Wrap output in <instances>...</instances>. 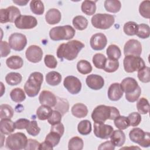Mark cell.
Returning a JSON list of instances; mask_svg holds the SVG:
<instances>
[{"label":"cell","instance_id":"1","mask_svg":"<svg viewBox=\"0 0 150 150\" xmlns=\"http://www.w3.org/2000/svg\"><path fill=\"white\" fill-rule=\"evenodd\" d=\"M84 47V44L77 40H73L66 43L59 45L57 49V56L63 60V59L67 60L75 59L81 50Z\"/></svg>","mask_w":150,"mask_h":150},{"label":"cell","instance_id":"2","mask_svg":"<svg viewBox=\"0 0 150 150\" xmlns=\"http://www.w3.org/2000/svg\"><path fill=\"white\" fill-rule=\"evenodd\" d=\"M119 115L120 111L116 107L99 105L93 110L91 118L96 123H104L106 120H114Z\"/></svg>","mask_w":150,"mask_h":150},{"label":"cell","instance_id":"3","mask_svg":"<svg viewBox=\"0 0 150 150\" xmlns=\"http://www.w3.org/2000/svg\"><path fill=\"white\" fill-rule=\"evenodd\" d=\"M43 81V76L41 73L35 71L31 73L24 85L26 94L30 97L36 96L40 91Z\"/></svg>","mask_w":150,"mask_h":150},{"label":"cell","instance_id":"4","mask_svg":"<svg viewBox=\"0 0 150 150\" xmlns=\"http://www.w3.org/2000/svg\"><path fill=\"white\" fill-rule=\"evenodd\" d=\"M76 33L75 29L70 25L59 26L52 28L49 32L50 39L54 41L70 40Z\"/></svg>","mask_w":150,"mask_h":150},{"label":"cell","instance_id":"5","mask_svg":"<svg viewBox=\"0 0 150 150\" xmlns=\"http://www.w3.org/2000/svg\"><path fill=\"white\" fill-rule=\"evenodd\" d=\"M28 142V138L22 132H16L9 134L7 137L5 146L11 150H21L25 148Z\"/></svg>","mask_w":150,"mask_h":150},{"label":"cell","instance_id":"6","mask_svg":"<svg viewBox=\"0 0 150 150\" xmlns=\"http://www.w3.org/2000/svg\"><path fill=\"white\" fill-rule=\"evenodd\" d=\"M91 22L94 28L104 30L109 29L113 25L115 18L110 14L97 13L92 17Z\"/></svg>","mask_w":150,"mask_h":150},{"label":"cell","instance_id":"7","mask_svg":"<svg viewBox=\"0 0 150 150\" xmlns=\"http://www.w3.org/2000/svg\"><path fill=\"white\" fill-rule=\"evenodd\" d=\"M129 137L133 142L142 147L147 148L150 145V134L139 128L132 129L129 133Z\"/></svg>","mask_w":150,"mask_h":150},{"label":"cell","instance_id":"8","mask_svg":"<svg viewBox=\"0 0 150 150\" xmlns=\"http://www.w3.org/2000/svg\"><path fill=\"white\" fill-rule=\"evenodd\" d=\"M124 70L127 73H132L138 71L145 66L144 60L139 56L127 55L123 61Z\"/></svg>","mask_w":150,"mask_h":150},{"label":"cell","instance_id":"9","mask_svg":"<svg viewBox=\"0 0 150 150\" xmlns=\"http://www.w3.org/2000/svg\"><path fill=\"white\" fill-rule=\"evenodd\" d=\"M21 15L19 9L15 6H10L5 9L0 10V22H15V20Z\"/></svg>","mask_w":150,"mask_h":150},{"label":"cell","instance_id":"10","mask_svg":"<svg viewBox=\"0 0 150 150\" xmlns=\"http://www.w3.org/2000/svg\"><path fill=\"white\" fill-rule=\"evenodd\" d=\"M9 45L11 48L15 51H22L27 44V38L23 34L20 33H13L11 34L8 39Z\"/></svg>","mask_w":150,"mask_h":150},{"label":"cell","instance_id":"11","mask_svg":"<svg viewBox=\"0 0 150 150\" xmlns=\"http://www.w3.org/2000/svg\"><path fill=\"white\" fill-rule=\"evenodd\" d=\"M16 27L20 29H30L38 25L36 18L31 15H20L15 21Z\"/></svg>","mask_w":150,"mask_h":150},{"label":"cell","instance_id":"12","mask_svg":"<svg viewBox=\"0 0 150 150\" xmlns=\"http://www.w3.org/2000/svg\"><path fill=\"white\" fill-rule=\"evenodd\" d=\"M64 87L71 94H78L81 89V83L80 80L73 76H68L63 81Z\"/></svg>","mask_w":150,"mask_h":150},{"label":"cell","instance_id":"13","mask_svg":"<svg viewBox=\"0 0 150 150\" xmlns=\"http://www.w3.org/2000/svg\"><path fill=\"white\" fill-rule=\"evenodd\" d=\"M114 131L113 127L108 124L104 123H96L94 124V134L97 138L101 139H108Z\"/></svg>","mask_w":150,"mask_h":150},{"label":"cell","instance_id":"14","mask_svg":"<svg viewBox=\"0 0 150 150\" xmlns=\"http://www.w3.org/2000/svg\"><path fill=\"white\" fill-rule=\"evenodd\" d=\"M142 53V45L136 39H129L124 47V53L127 55H134L139 56Z\"/></svg>","mask_w":150,"mask_h":150},{"label":"cell","instance_id":"15","mask_svg":"<svg viewBox=\"0 0 150 150\" xmlns=\"http://www.w3.org/2000/svg\"><path fill=\"white\" fill-rule=\"evenodd\" d=\"M43 53L42 49L37 45H33L28 47L25 52L26 58L32 63H38L41 61Z\"/></svg>","mask_w":150,"mask_h":150},{"label":"cell","instance_id":"16","mask_svg":"<svg viewBox=\"0 0 150 150\" xmlns=\"http://www.w3.org/2000/svg\"><path fill=\"white\" fill-rule=\"evenodd\" d=\"M107 43V37L102 33H97L93 35L90 41V46L94 50H103L106 46Z\"/></svg>","mask_w":150,"mask_h":150},{"label":"cell","instance_id":"17","mask_svg":"<svg viewBox=\"0 0 150 150\" xmlns=\"http://www.w3.org/2000/svg\"><path fill=\"white\" fill-rule=\"evenodd\" d=\"M87 86L92 90H98L102 88L104 85V80L100 75L90 74L88 75L86 80Z\"/></svg>","mask_w":150,"mask_h":150},{"label":"cell","instance_id":"18","mask_svg":"<svg viewBox=\"0 0 150 150\" xmlns=\"http://www.w3.org/2000/svg\"><path fill=\"white\" fill-rule=\"evenodd\" d=\"M39 100L41 105H45L50 107H54L57 103V97L50 91H42L39 96Z\"/></svg>","mask_w":150,"mask_h":150},{"label":"cell","instance_id":"19","mask_svg":"<svg viewBox=\"0 0 150 150\" xmlns=\"http://www.w3.org/2000/svg\"><path fill=\"white\" fill-rule=\"evenodd\" d=\"M124 91L122 90L121 85L118 83L111 84L108 90V97L111 101H118L123 96Z\"/></svg>","mask_w":150,"mask_h":150},{"label":"cell","instance_id":"20","mask_svg":"<svg viewBox=\"0 0 150 150\" xmlns=\"http://www.w3.org/2000/svg\"><path fill=\"white\" fill-rule=\"evenodd\" d=\"M120 85L122 90L125 94H129L134 92L139 86L138 82L132 77H126L124 79Z\"/></svg>","mask_w":150,"mask_h":150},{"label":"cell","instance_id":"21","mask_svg":"<svg viewBox=\"0 0 150 150\" xmlns=\"http://www.w3.org/2000/svg\"><path fill=\"white\" fill-rule=\"evenodd\" d=\"M62 15L60 12L56 8L49 9L45 15V20L49 25H55L60 22Z\"/></svg>","mask_w":150,"mask_h":150},{"label":"cell","instance_id":"22","mask_svg":"<svg viewBox=\"0 0 150 150\" xmlns=\"http://www.w3.org/2000/svg\"><path fill=\"white\" fill-rule=\"evenodd\" d=\"M16 129L15 123L11 119H1L0 121L1 133L4 135H9Z\"/></svg>","mask_w":150,"mask_h":150},{"label":"cell","instance_id":"23","mask_svg":"<svg viewBox=\"0 0 150 150\" xmlns=\"http://www.w3.org/2000/svg\"><path fill=\"white\" fill-rule=\"evenodd\" d=\"M110 138L111 142L115 146H122L125 143V135L121 129L113 131Z\"/></svg>","mask_w":150,"mask_h":150},{"label":"cell","instance_id":"24","mask_svg":"<svg viewBox=\"0 0 150 150\" xmlns=\"http://www.w3.org/2000/svg\"><path fill=\"white\" fill-rule=\"evenodd\" d=\"M71 113L76 118H84L88 114V109L86 105L79 103L73 105L71 108Z\"/></svg>","mask_w":150,"mask_h":150},{"label":"cell","instance_id":"25","mask_svg":"<svg viewBox=\"0 0 150 150\" xmlns=\"http://www.w3.org/2000/svg\"><path fill=\"white\" fill-rule=\"evenodd\" d=\"M6 66L11 69H19L23 65V59L18 56H12L6 60Z\"/></svg>","mask_w":150,"mask_h":150},{"label":"cell","instance_id":"26","mask_svg":"<svg viewBox=\"0 0 150 150\" xmlns=\"http://www.w3.org/2000/svg\"><path fill=\"white\" fill-rule=\"evenodd\" d=\"M61 81L62 76L59 72L52 71L46 75V81L50 86H57L60 83Z\"/></svg>","mask_w":150,"mask_h":150},{"label":"cell","instance_id":"27","mask_svg":"<svg viewBox=\"0 0 150 150\" xmlns=\"http://www.w3.org/2000/svg\"><path fill=\"white\" fill-rule=\"evenodd\" d=\"M96 1L88 0L83 1L81 6V9L82 12L88 16L94 15L96 11Z\"/></svg>","mask_w":150,"mask_h":150},{"label":"cell","instance_id":"28","mask_svg":"<svg viewBox=\"0 0 150 150\" xmlns=\"http://www.w3.org/2000/svg\"><path fill=\"white\" fill-rule=\"evenodd\" d=\"M52 112L53 110L50 107L41 105L36 110V115L39 120H46L50 117Z\"/></svg>","mask_w":150,"mask_h":150},{"label":"cell","instance_id":"29","mask_svg":"<svg viewBox=\"0 0 150 150\" xmlns=\"http://www.w3.org/2000/svg\"><path fill=\"white\" fill-rule=\"evenodd\" d=\"M104 8L109 12L117 13L121 9V4L118 0H106L104 1Z\"/></svg>","mask_w":150,"mask_h":150},{"label":"cell","instance_id":"30","mask_svg":"<svg viewBox=\"0 0 150 150\" xmlns=\"http://www.w3.org/2000/svg\"><path fill=\"white\" fill-rule=\"evenodd\" d=\"M72 23L74 28L79 30H84L88 26L87 19L82 15H77L75 16L73 19Z\"/></svg>","mask_w":150,"mask_h":150},{"label":"cell","instance_id":"31","mask_svg":"<svg viewBox=\"0 0 150 150\" xmlns=\"http://www.w3.org/2000/svg\"><path fill=\"white\" fill-rule=\"evenodd\" d=\"M11 100L16 103H21L26 98V95L24 91L19 87L13 88L10 93Z\"/></svg>","mask_w":150,"mask_h":150},{"label":"cell","instance_id":"32","mask_svg":"<svg viewBox=\"0 0 150 150\" xmlns=\"http://www.w3.org/2000/svg\"><path fill=\"white\" fill-rule=\"evenodd\" d=\"M107 55L108 59L113 60H118L121 56V52L119 47L115 45H110L106 50Z\"/></svg>","mask_w":150,"mask_h":150},{"label":"cell","instance_id":"33","mask_svg":"<svg viewBox=\"0 0 150 150\" xmlns=\"http://www.w3.org/2000/svg\"><path fill=\"white\" fill-rule=\"evenodd\" d=\"M22 80V75L16 72H11L5 77V81L9 85L16 86L19 84Z\"/></svg>","mask_w":150,"mask_h":150},{"label":"cell","instance_id":"34","mask_svg":"<svg viewBox=\"0 0 150 150\" xmlns=\"http://www.w3.org/2000/svg\"><path fill=\"white\" fill-rule=\"evenodd\" d=\"M91 124L87 120L81 121L77 125L78 132L83 135H88L91 132Z\"/></svg>","mask_w":150,"mask_h":150},{"label":"cell","instance_id":"35","mask_svg":"<svg viewBox=\"0 0 150 150\" xmlns=\"http://www.w3.org/2000/svg\"><path fill=\"white\" fill-rule=\"evenodd\" d=\"M30 8L31 11L36 15H41L44 13L45 7L43 2L39 0H33L30 1Z\"/></svg>","mask_w":150,"mask_h":150},{"label":"cell","instance_id":"36","mask_svg":"<svg viewBox=\"0 0 150 150\" xmlns=\"http://www.w3.org/2000/svg\"><path fill=\"white\" fill-rule=\"evenodd\" d=\"M77 69L82 74H87L91 72L92 66L90 62L86 60H81L77 63Z\"/></svg>","mask_w":150,"mask_h":150},{"label":"cell","instance_id":"37","mask_svg":"<svg viewBox=\"0 0 150 150\" xmlns=\"http://www.w3.org/2000/svg\"><path fill=\"white\" fill-rule=\"evenodd\" d=\"M83 139L79 137L71 138L68 143V149L70 150H81L83 148Z\"/></svg>","mask_w":150,"mask_h":150},{"label":"cell","instance_id":"38","mask_svg":"<svg viewBox=\"0 0 150 150\" xmlns=\"http://www.w3.org/2000/svg\"><path fill=\"white\" fill-rule=\"evenodd\" d=\"M14 111L12 107L8 104H1L0 106V118L11 119L13 115Z\"/></svg>","mask_w":150,"mask_h":150},{"label":"cell","instance_id":"39","mask_svg":"<svg viewBox=\"0 0 150 150\" xmlns=\"http://www.w3.org/2000/svg\"><path fill=\"white\" fill-rule=\"evenodd\" d=\"M69 108V104L66 99L57 97V103L54 106L56 110H57L62 114V115H63L68 111Z\"/></svg>","mask_w":150,"mask_h":150},{"label":"cell","instance_id":"40","mask_svg":"<svg viewBox=\"0 0 150 150\" xmlns=\"http://www.w3.org/2000/svg\"><path fill=\"white\" fill-rule=\"evenodd\" d=\"M137 108L140 114H148L149 111V104L148 100L144 97L139 98L137 103Z\"/></svg>","mask_w":150,"mask_h":150},{"label":"cell","instance_id":"41","mask_svg":"<svg viewBox=\"0 0 150 150\" xmlns=\"http://www.w3.org/2000/svg\"><path fill=\"white\" fill-rule=\"evenodd\" d=\"M123 30L124 33L128 36L135 35L138 30V24L132 21L127 22L124 24Z\"/></svg>","mask_w":150,"mask_h":150},{"label":"cell","instance_id":"42","mask_svg":"<svg viewBox=\"0 0 150 150\" xmlns=\"http://www.w3.org/2000/svg\"><path fill=\"white\" fill-rule=\"evenodd\" d=\"M136 35L141 39H146L150 35V28L149 25L145 23L138 25V30Z\"/></svg>","mask_w":150,"mask_h":150},{"label":"cell","instance_id":"43","mask_svg":"<svg viewBox=\"0 0 150 150\" xmlns=\"http://www.w3.org/2000/svg\"><path fill=\"white\" fill-rule=\"evenodd\" d=\"M93 63L94 66L99 69H103L105 62L107 60L106 57L101 53H96L93 57Z\"/></svg>","mask_w":150,"mask_h":150},{"label":"cell","instance_id":"44","mask_svg":"<svg viewBox=\"0 0 150 150\" xmlns=\"http://www.w3.org/2000/svg\"><path fill=\"white\" fill-rule=\"evenodd\" d=\"M114 125L119 129L123 130L127 129L129 126V122L128 117L125 116H118L114 120Z\"/></svg>","mask_w":150,"mask_h":150},{"label":"cell","instance_id":"45","mask_svg":"<svg viewBox=\"0 0 150 150\" xmlns=\"http://www.w3.org/2000/svg\"><path fill=\"white\" fill-rule=\"evenodd\" d=\"M119 67V62L117 60L107 59L103 70L107 73H112L117 70Z\"/></svg>","mask_w":150,"mask_h":150},{"label":"cell","instance_id":"46","mask_svg":"<svg viewBox=\"0 0 150 150\" xmlns=\"http://www.w3.org/2000/svg\"><path fill=\"white\" fill-rule=\"evenodd\" d=\"M139 12L141 15L146 19L150 18V1H144L139 6Z\"/></svg>","mask_w":150,"mask_h":150},{"label":"cell","instance_id":"47","mask_svg":"<svg viewBox=\"0 0 150 150\" xmlns=\"http://www.w3.org/2000/svg\"><path fill=\"white\" fill-rule=\"evenodd\" d=\"M138 78L142 83H149L150 81V68L145 66L138 71Z\"/></svg>","mask_w":150,"mask_h":150},{"label":"cell","instance_id":"48","mask_svg":"<svg viewBox=\"0 0 150 150\" xmlns=\"http://www.w3.org/2000/svg\"><path fill=\"white\" fill-rule=\"evenodd\" d=\"M61 137L62 136L59 134L50 131V132L46 135L45 141L49 142L54 147L59 143Z\"/></svg>","mask_w":150,"mask_h":150},{"label":"cell","instance_id":"49","mask_svg":"<svg viewBox=\"0 0 150 150\" xmlns=\"http://www.w3.org/2000/svg\"><path fill=\"white\" fill-rule=\"evenodd\" d=\"M26 131L29 135L35 137L39 134L40 128L38 127L37 122L35 120H33L30 121L29 125L26 128Z\"/></svg>","mask_w":150,"mask_h":150},{"label":"cell","instance_id":"50","mask_svg":"<svg viewBox=\"0 0 150 150\" xmlns=\"http://www.w3.org/2000/svg\"><path fill=\"white\" fill-rule=\"evenodd\" d=\"M128 118L129 122V125L132 127L138 126L141 121V114L137 112H133L129 114Z\"/></svg>","mask_w":150,"mask_h":150},{"label":"cell","instance_id":"51","mask_svg":"<svg viewBox=\"0 0 150 150\" xmlns=\"http://www.w3.org/2000/svg\"><path fill=\"white\" fill-rule=\"evenodd\" d=\"M45 65L50 69H55L57 65V61L55 57L52 54H46L44 58Z\"/></svg>","mask_w":150,"mask_h":150},{"label":"cell","instance_id":"52","mask_svg":"<svg viewBox=\"0 0 150 150\" xmlns=\"http://www.w3.org/2000/svg\"><path fill=\"white\" fill-rule=\"evenodd\" d=\"M62 114L57 110H53L52 114L50 117L47 119L48 122L52 125L58 124L62 121Z\"/></svg>","mask_w":150,"mask_h":150},{"label":"cell","instance_id":"53","mask_svg":"<svg viewBox=\"0 0 150 150\" xmlns=\"http://www.w3.org/2000/svg\"><path fill=\"white\" fill-rule=\"evenodd\" d=\"M141 93V89L139 86L138 87L137 89L133 93L129 94H125V98L127 101L131 103H134L138 100Z\"/></svg>","mask_w":150,"mask_h":150},{"label":"cell","instance_id":"54","mask_svg":"<svg viewBox=\"0 0 150 150\" xmlns=\"http://www.w3.org/2000/svg\"><path fill=\"white\" fill-rule=\"evenodd\" d=\"M1 57H6L11 53V47L6 41H1Z\"/></svg>","mask_w":150,"mask_h":150},{"label":"cell","instance_id":"55","mask_svg":"<svg viewBox=\"0 0 150 150\" xmlns=\"http://www.w3.org/2000/svg\"><path fill=\"white\" fill-rule=\"evenodd\" d=\"M30 123V121L26 118H20L16 120L15 122V125L16 129H26Z\"/></svg>","mask_w":150,"mask_h":150},{"label":"cell","instance_id":"56","mask_svg":"<svg viewBox=\"0 0 150 150\" xmlns=\"http://www.w3.org/2000/svg\"><path fill=\"white\" fill-rule=\"evenodd\" d=\"M40 143L36 139H28V142L25 148V150H36L39 149Z\"/></svg>","mask_w":150,"mask_h":150},{"label":"cell","instance_id":"57","mask_svg":"<svg viewBox=\"0 0 150 150\" xmlns=\"http://www.w3.org/2000/svg\"><path fill=\"white\" fill-rule=\"evenodd\" d=\"M50 131L56 132L57 133L59 134L62 137V135L64 134V125L62 123L59 122L58 124L52 125V127H51V128H50Z\"/></svg>","mask_w":150,"mask_h":150},{"label":"cell","instance_id":"58","mask_svg":"<svg viewBox=\"0 0 150 150\" xmlns=\"http://www.w3.org/2000/svg\"><path fill=\"white\" fill-rule=\"evenodd\" d=\"M114 149H115V146L111 142V141H105V142L99 145V146L98 147V149H100V150H103V149L114 150Z\"/></svg>","mask_w":150,"mask_h":150},{"label":"cell","instance_id":"59","mask_svg":"<svg viewBox=\"0 0 150 150\" xmlns=\"http://www.w3.org/2000/svg\"><path fill=\"white\" fill-rule=\"evenodd\" d=\"M53 149V146L46 141H45L44 142L40 144V145H39V149L52 150Z\"/></svg>","mask_w":150,"mask_h":150},{"label":"cell","instance_id":"60","mask_svg":"<svg viewBox=\"0 0 150 150\" xmlns=\"http://www.w3.org/2000/svg\"><path fill=\"white\" fill-rule=\"evenodd\" d=\"M29 2V0L28 1H22V0H19V1H13V2L18 5H20V6H25Z\"/></svg>","mask_w":150,"mask_h":150}]
</instances>
